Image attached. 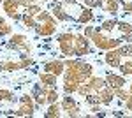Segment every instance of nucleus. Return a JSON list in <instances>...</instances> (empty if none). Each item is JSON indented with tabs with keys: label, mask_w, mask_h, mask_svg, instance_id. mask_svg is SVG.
Listing matches in <instances>:
<instances>
[{
	"label": "nucleus",
	"mask_w": 132,
	"mask_h": 118,
	"mask_svg": "<svg viewBox=\"0 0 132 118\" xmlns=\"http://www.w3.org/2000/svg\"><path fill=\"white\" fill-rule=\"evenodd\" d=\"M35 27H34V32L39 35V37H51L56 34L58 30V20L51 14V11H44L42 9L37 16H35Z\"/></svg>",
	"instance_id": "obj_1"
},
{
	"label": "nucleus",
	"mask_w": 132,
	"mask_h": 118,
	"mask_svg": "<svg viewBox=\"0 0 132 118\" xmlns=\"http://www.w3.org/2000/svg\"><path fill=\"white\" fill-rule=\"evenodd\" d=\"M90 42L95 46L97 49H101V51H108V49H114L118 48L120 44H123L122 37H113L109 34H104L99 27H95V32L92 34L90 37Z\"/></svg>",
	"instance_id": "obj_2"
},
{
	"label": "nucleus",
	"mask_w": 132,
	"mask_h": 118,
	"mask_svg": "<svg viewBox=\"0 0 132 118\" xmlns=\"http://www.w3.org/2000/svg\"><path fill=\"white\" fill-rule=\"evenodd\" d=\"M5 48L12 49L20 55H32V44L28 41V37L23 35V34H11Z\"/></svg>",
	"instance_id": "obj_3"
},
{
	"label": "nucleus",
	"mask_w": 132,
	"mask_h": 118,
	"mask_svg": "<svg viewBox=\"0 0 132 118\" xmlns=\"http://www.w3.org/2000/svg\"><path fill=\"white\" fill-rule=\"evenodd\" d=\"M74 35L76 34H72V32H62L56 37V44H58V49L63 58L74 57Z\"/></svg>",
	"instance_id": "obj_4"
},
{
	"label": "nucleus",
	"mask_w": 132,
	"mask_h": 118,
	"mask_svg": "<svg viewBox=\"0 0 132 118\" xmlns=\"http://www.w3.org/2000/svg\"><path fill=\"white\" fill-rule=\"evenodd\" d=\"M18 100H20V108L11 113L12 116H34L35 115V102L30 93H23Z\"/></svg>",
	"instance_id": "obj_5"
},
{
	"label": "nucleus",
	"mask_w": 132,
	"mask_h": 118,
	"mask_svg": "<svg viewBox=\"0 0 132 118\" xmlns=\"http://www.w3.org/2000/svg\"><path fill=\"white\" fill-rule=\"evenodd\" d=\"M60 106H62V115H65V116H85V113L81 111V108L78 106L76 99L72 95L63 93Z\"/></svg>",
	"instance_id": "obj_6"
},
{
	"label": "nucleus",
	"mask_w": 132,
	"mask_h": 118,
	"mask_svg": "<svg viewBox=\"0 0 132 118\" xmlns=\"http://www.w3.org/2000/svg\"><path fill=\"white\" fill-rule=\"evenodd\" d=\"M86 55H92V42L88 37H85L83 34L74 35V57L83 58Z\"/></svg>",
	"instance_id": "obj_7"
},
{
	"label": "nucleus",
	"mask_w": 132,
	"mask_h": 118,
	"mask_svg": "<svg viewBox=\"0 0 132 118\" xmlns=\"http://www.w3.org/2000/svg\"><path fill=\"white\" fill-rule=\"evenodd\" d=\"M2 9L5 12V16L14 21H21V14H23V7L16 4V0H2Z\"/></svg>",
	"instance_id": "obj_8"
},
{
	"label": "nucleus",
	"mask_w": 132,
	"mask_h": 118,
	"mask_svg": "<svg viewBox=\"0 0 132 118\" xmlns=\"http://www.w3.org/2000/svg\"><path fill=\"white\" fill-rule=\"evenodd\" d=\"M42 70H44V72H51V74H55L56 78H60L62 74H63V70H65V64H63L62 58L48 60V62L42 65Z\"/></svg>",
	"instance_id": "obj_9"
},
{
	"label": "nucleus",
	"mask_w": 132,
	"mask_h": 118,
	"mask_svg": "<svg viewBox=\"0 0 132 118\" xmlns=\"http://www.w3.org/2000/svg\"><path fill=\"white\" fill-rule=\"evenodd\" d=\"M122 55H120V51L114 48V49H108L106 51V55H104V62H106V65L108 67H111V69H118V65L122 64Z\"/></svg>",
	"instance_id": "obj_10"
},
{
	"label": "nucleus",
	"mask_w": 132,
	"mask_h": 118,
	"mask_svg": "<svg viewBox=\"0 0 132 118\" xmlns=\"http://www.w3.org/2000/svg\"><path fill=\"white\" fill-rule=\"evenodd\" d=\"M104 79H106V85L108 86H111V88H122V86H127V79H125V76H122V74H114V72H108L106 76H104Z\"/></svg>",
	"instance_id": "obj_11"
},
{
	"label": "nucleus",
	"mask_w": 132,
	"mask_h": 118,
	"mask_svg": "<svg viewBox=\"0 0 132 118\" xmlns=\"http://www.w3.org/2000/svg\"><path fill=\"white\" fill-rule=\"evenodd\" d=\"M30 95H32V99H34V102H35V106H48L46 93H44V90H42L41 83H35V85H34Z\"/></svg>",
	"instance_id": "obj_12"
},
{
	"label": "nucleus",
	"mask_w": 132,
	"mask_h": 118,
	"mask_svg": "<svg viewBox=\"0 0 132 118\" xmlns=\"http://www.w3.org/2000/svg\"><path fill=\"white\" fill-rule=\"evenodd\" d=\"M101 11H104L106 14H111V16H116L120 12V4L118 0H101Z\"/></svg>",
	"instance_id": "obj_13"
},
{
	"label": "nucleus",
	"mask_w": 132,
	"mask_h": 118,
	"mask_svg": "<svg viewBox=\"0 0 132 118\" xmlns=\"http://www.w3.org/2000/svg\"><path fill=\"white\" fill-rule=\"evenodd\" d=\"M114 88L111 86H104L102 90H99V100H101V106H109L113 100H114Z\"/></svg>",
	"instance_id": "obj_14"
},
{
	"label": "nucleus",
	"mask_w": 132,
	"mask_h": 118,
	"mask_svg": "<svg viewBox=\"0 0 132 118\" xmlns=\"http://www.w3.org/2000/svg\"><path fill=\"white\" fill-rule=\"evenodd\" d=\"M50 11H51V14L56 18L58 21H71V18H69V14L65 12V9L62 7V4L60 2H55L53 5L50 7Z\"/></svg>",
	"instance_id": "obj_15"
},
{
	"label": "nucleus",
	"mask_w": 132,
	"mask_h": 118,
	"mask_svg": "<svg viewBox=\"0 0 132 118\" xmlns=\"http://www.w3.org/2000/svg\"><path fill=\"white\" fill-rule=\"evenodd\" d=\"M41 86H42V90H44V93H46V100H48V104H51V102H58L60 93H58V88H56V86L42 85V83H41Z\"/></svg>",
	"instance_id": "obj_16"
},
{
	"label": "nucleus",
	"mask_w": 132,
	"mask_h": 118,
	"mask_svg": "<svg viewBox=\"0 0 132 118\" xmlns=\"http://www.w3.org/2000/svg\"><path fill=\"white\" fill-rule=\"evenodd\" d=\"M44 116L46 118H58V116H62L60 102H51V104H48V109L44 111Z\"/></svg>",
	"instance_id": "obj_17"
},
{
	"label": "nucleus",
	"mask_w": 132,
	"mask_h": 118,
	"mask_svg": "<svg viewBox=\"0 0 132 118\" xmlns=\"http://www.w3.org/2000/svg\"><path fill=\"white\" fill-rule=\"evenodd\" d=\"M86 83L90 85V88L93 92H99V90H102L106 86V79L102 78V76H90V78L86 79Z\"/></svg>",
	"instance_id": "obj_18"
},
{
	"label": "nucleus",
	"mask_w": 132,
	"mask_h": 118,
	"mask_svg": "<svg viewBox=\"0 0 132 118\" xmlns=\"http://www.w3.org/2000/svg\"><path fill=\"white\" fill-rule=\"evenodd\" d=\"M39 83L50 85V86H56V76L51 74V72H44V70H42L41 74H39Z\"/></svg>",
	"instance_id": "obj_19"
},
{
	"label": "nucleus",
	"mask_w": 132,
	"mask_h": 118,
	"mask_svg": "<svg viewBox=\"0 0 132 118\" xmlns=\"http://www.w3.org/2000/svg\"><path fill=\"white\" fill-rule=\"evenodd\" d=\"M81 83H78V81H62V92L67 93V95H72V93L78 92V86Z\"/></svg>",
	"instance_id": "obj_20"
},
{
	"label": "nucleus",
	"mask_w": 132,
	"mask_h": 118,
	"mask_svg": "<svg viewBox=\"0 0 132 118\" xmlns=\"http://www.w3.org/2000/svg\"><path fill=\"white\" fill-rule=\"evenodd\" d=\"M116 30L120 32V35H132V23L116 20Z\"/></svg>",
	"instance_id": "obj_21"
},
{
	"label": "nucleus",
	"mask_w": 132,
	"mask_h": 118,
	"mask_svg": "<svg viewBox=\"0 0 132 118\" xmlns=\"http://www.w3.org/2000/svg\"><path fill=\"white\" fill-rule=\"evenodd\" d=\"M21 23H23V27H25V28L34 30V27H35L37 20H35V16H30L28 12H25V11H23V14H21Z\"/></svg>",
	"instance_id": "obj_22"
},
{
	"label": "nucleus",
	"mask_w": 132,
	"mask_h": 118,
	"mask_svg": "<svg viewBox=\"0 0 132 118\" xmlns=\"http://www.w3.org/2000/svg\"><path fill=\"white\" fill-rule=\"evenodd\" d=\"M99 28H101L104 34H109V35H111L113 30H116V20H113V18H111V20H104L101 23Z\"/></svg>",
	"instance_id": "obj_23"
},
{
	"label": "nucleus",
	"mask_w": 132,
	"mask_h": 118,
	"mask_svg": "<svg viewBox=\"0 0 132 118\" xmlns=\"http://www.w3.org/2000/svg\"><path fill=\"white\" fill-rule=\"evenodd\" d=\"M120 69V74L122 76H132V60H122V64L118 65Z\"/></svg>",
	"instance_id": "obj_24"
},
{
	"label": "nucleus",
	"mask_w": 132,
	"mask_h": 118,
	"mask_svg": "<svg viewBox=\"0 0 132 118\" xmlns=\"http://www.w3.org/2000/svg\"><path fill=\"white\" fill-rule=\"evenodd\" d=\"M11 34H12V27L0 16V39H2V37H9Z\"/></svg>",
	"instance_id": "obj_25"
},
{
	"label": "nucleus",
	"mask_w": 132,
	"mask_h": 118,
	"mask_svg": "<svg viewBox=\"0 0 132 118\" xmlns=\"http://www.w3.org/2000/svg\"><path fill=\"white\" fill-rule=\"evenodd\" d=\"M116 49L120 51L122 58H130V57H132V41H130V42H127V44H120Z\"/></svg>",
	"instance_id": "obj_26"
},
{
	"label": "nucleus",
	"mask_w": 132,
	"mask_h": 118,
	"mask_svg": "<svg viewBox=\"0 0 132 118\" xmlns=\"http://www.w3.org/2000/svg\"><path fill=\"white\" fill-rule=\"evenodd\" d=\"M16 97L9 88H0V102H14Z\"/></svg>",
	"instance_id": "obj_27"
},
{
	"label": "nucleus",
	"mask_w": 132,
	"mask_h": 118,
	"mask_svg": "<svg viewBox=\"0 0 132 118\" xmlns=\"http://www.w3.org/2000/svg\"><path fill=\"white\" fill-rule=\"evenodd\" d=\"M41 11H42V7L39 5V2H34V4H28V7L25 9V12H28L30 16H37Z\"/></svg>",
	"instance_id": "obj_28"
},
{
	"label": "nucleus",
	"mask_w": 132,
	"mask_h": 118,
	"mask_svg": "<svg viewBox=\"0 0 132 118\" xmlns=\"http://www.w3.org/2000/svg\"><path fill=\"white\" fill-rule=\"evenodd\" d=\"M120 4V9H123V12L132 14V0H118Z\"/></svg>",
	"instance_id": "obj_29"
},
{
	"label": "nucleus",
	"mask_w": 132,
	"mask_h": 118,
	"mask_svg": "<svg viewBox=\"0 0 132 118\" xmlns=\"http://www.w3.org/2000/svg\"><path fill=\"white\" fill-rule=\"evenodd\" d=\"M83 2L86 7H90V9H97V7H101V0H79Z\"/></svg>",
	"instance_id": "obj_30"
},
{
	"label": "nucleus",
	"mask_w": 132,
	"mask_h": 118,
	"mask_svg": "<svg viewBox=\"0 0 132 118\" xmlns=\"http://www.w3.org/2000/svg\"><path fill=\"white\" fill-rule=\"evenodd\" d=\"M93 32H95V27H85V28H83V35L90 39V37H92V34H93Z\"/></svg>",
	"instance_id": "obj_31"
},
{
	"label": "nucleus",
	"mask_w": 132,
	"mask_h": 118,
	"mask_svg": "<svg viewBox=\"0 0 132 118\" xmlns=\"http://www.w3.org/2000/svg\"><path fill=\"white\" fill-rule=\"evenodd\" d=\"M16 4H18V5H20V7H23V9H27V7H28V4H30V2H28V0H16Z\"/></svg>",
	"instance_id": "obj_32"
},
{
	"label": "nucleus",
	"mask_w": 132,
	"mask_h": 118,
	"mask_svg": "<svg viewBox=\"0 0 132 118\" xmlns=\"http://www.w3.org/2000/svg\"><path fill=\"white\" fill-rule=\"evenodd\" d=\"M125 109H127V111H130V113H132V97L125 100Z\"/></svg>",
	"instance_id": "obj_33"
},
{
	"label": "nucleus",
	"mask_w": 132,
	"mask_h": 118,
	"mask_svg": "<svg viewBox=\"0 0 132 118\" xmlns=\"http://www.w3.org/2000/svg\"><path fill=\"white\" fill-rule=\"evenodd\" d=\"M127 90H129V92L132 93V83H129V88H127Z\"/></svg>",
	"instance_id": "obj_34"
},
{
	"label": "nucleus",
	"mask_w": 132,
	"mask_h": 118,
	"mask_svg": "<svg viewBox=\"0 0 132 118\" xmlns=\"http://www.w3.org/2000/svg\"><path fill=\"white\" fill-rule=\"evenodd\" d=\"M35 2H39V4H41V2H50V0H35Z\"/></svg>",
	"instance_id": "obj_35"
},
{
	"label": "nucleus",
	"mask_w": 132,
	"mask_h": 118,
	"mask_svg": "<svg viewBox=\"0 0 132 118\" xmlns=\"http://www.w3.org/2000/svg\"><path fill=\"white\" fill-rule=\"evenodd\" d=\"M50 2H53V4H55V2H62V0H50Z\"/></svg>",
	"instance_id": "obj_36"
}]
</instances>
